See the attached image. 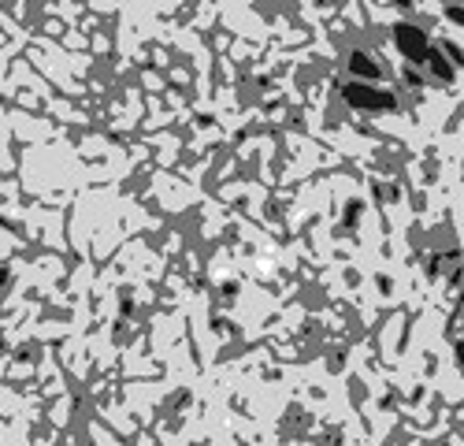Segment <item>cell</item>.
<instances>
[{
    "instance_id": "6da1fadb",
    "label": "cell",
    "mask_w": 464,
    "mask_h": 446,
    "mask_svg": "<svg viewBox=\"0 0 464 446\" xmlns=\"http://www.w3.org/2000/svg\"><path fill=\"white\" fill-rule=\"evenodd\" d=\"M398 41H401V49H405V56H409L412 64H423L427 52H431V45L423 41V34L416 30V27H401L398 30Z\"/></svg>"
},
{
    "instance_id": "7a4b0ae2",
    "label": "cell",
    "mask_w": 464,
    "mask_h": 446,
    "mask_svg": "<svg viewBox=\"0 0 464 446\" xmlns=\"http://www.w3.org/2000/svg\"><path fill=\"white\" fill-rule=\"evenodd\" d=\"M346 97L353 101V104H361V108H394V97L390 93H361V86H349L346 89Z\"/></svg>"
},
{
    "instance_id": "3957f363",
    "label": "cell",
    "mask_w": 464,
    "mask_h": 446,
    "mask_svg": "<svg viewBox=\"0 0 464 446\" xmlns=\"http://www.w3.org/2000/svg\"><path fill=\"white\" fill-rule=\"evenodd\" d=\"M349 67H353V71H356V75H368V78H379V67H375L372 60H368V56H364V52H353V60H349Z\"/></svg>"
}]
</instances>
